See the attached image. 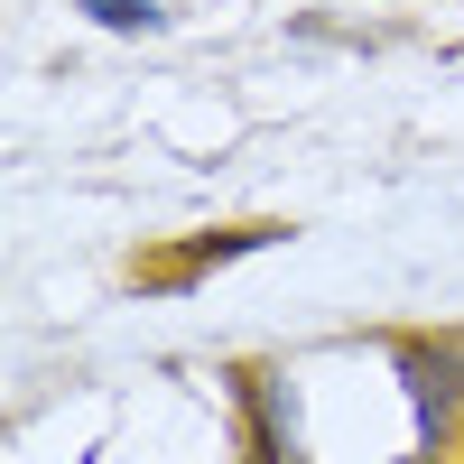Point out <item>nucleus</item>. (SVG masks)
<instances>
[{
	"mask_svg": "<svg viewBox=\"0 0 464 464\" xmlns=\"http://www.w3.org/2000/svg\"><path fill=\"white\" fill-rule=\"evenodd\" d=\"M84 10H93L102 28H149V19H159V10H149V0H84Z\"/></svg>",
	"mask_w": 464,
	"mask_h": 464,
	"instance_id": "nucleus-1",
	"label": "nucleus"
}]
</instances>
